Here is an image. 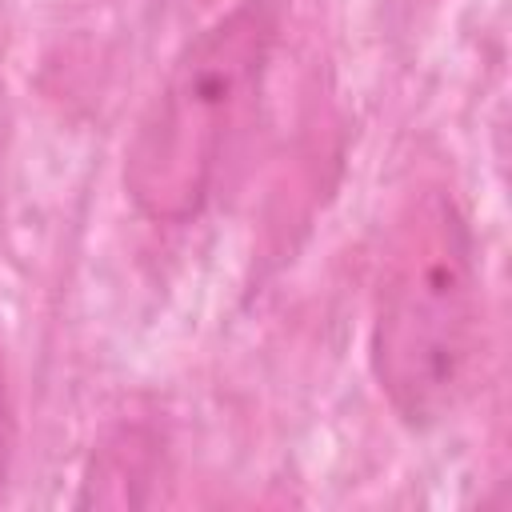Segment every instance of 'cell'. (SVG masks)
I'll return each instance as SVG.
<instances>
[{
    "label": "cell",
    "instance_id": "1",
    "mask_svg": "<svg viewBox=\"0 0 512 512\" xmlns=\"http://www.w3.org/2000/svg\"><path fill=\"white\" fill-rule=\"evenodd\" d=\"M480 344L476 236L448 192H420L404 208L380 268L372 376L408 428H432L468 396Z\"/></svg>",
    "mask_w": 512,
    "mask_h": 512
},
{
    "label": "cell",
    "instance_id": "3",
    "mask_svg": "<svg viewBox=\"0 0 512 512\" xmlns=\"http://www.w3.org/2000/svg\"><path fill=\"white\" fill-rule=\"evenodd\" d=\"M4 464H8V392L0 376V484H4Z\"/></svg>",
    "mask_w": 512,
    "mask_h": 512
},
{
    "label": "cell",
    "instance_id": "2",
    "mask_svg": "<svg viewBox=\"0 0 512 512\" xmlns=\"http://www.w3.org/2000/svg\"><path fill=\"white\" fill-rule=\"evenodd\" d=\"M276 4L236 0L168 64L124 152V196L152 224H188L248 128L276 48Z\"/></svg>",
    "mask_w": 512,
    "mask_h": 512
}]
</instances>
